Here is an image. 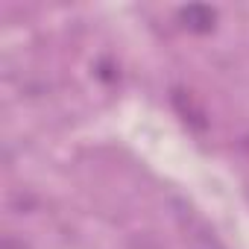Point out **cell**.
Instances as JSON below:
<instances>
[{
    "label": "cell",
    "instance_id": "2",
    "mask_svg": "<svg viewBox=\"0 0 249 249\" xmlns=\"http://www.w3.org/2000/svg\"><path fill=\"white\" fill-rule=\"evenodd\" d=\"M179 21L185 30L202 36V33H211L214 24H217V12L211 6H202V3H191V6H182L179 9Z\"/></svg>",
    "mask_w": 249,
    "mask_h": 249
},
{
    "label": "cell",
    "instance_id": "1",
    "mask_svg": "<svg viewBox=\"0 0 249 249\" xmlns=\"http://www.w3.org/2000/svg\"><path fill=\"white\" fill-rule=\"evenodd\" d=\"M173 108L179 111V117L188 123V126H194V129H205L208 126V120H205V108L194 100V94L191 91H182V88H173Z\"/></svg>",
    "mask_w": 249,
    "mask_h": 249
},
{
    "label": "cell",
    "instance_id": "3",
    "mask_svg": "<svg viewBox=\"0 0 249 249\" xmlns=\"http://www.w3.org/2000/svg\"><path fill=\"white\" fill-rule=\"evenodd\" d=\"M246 153H249V138H246Z\"/></svg>",
    "mask_w": 249,
    "mask_h": 249
}]
</instances>
